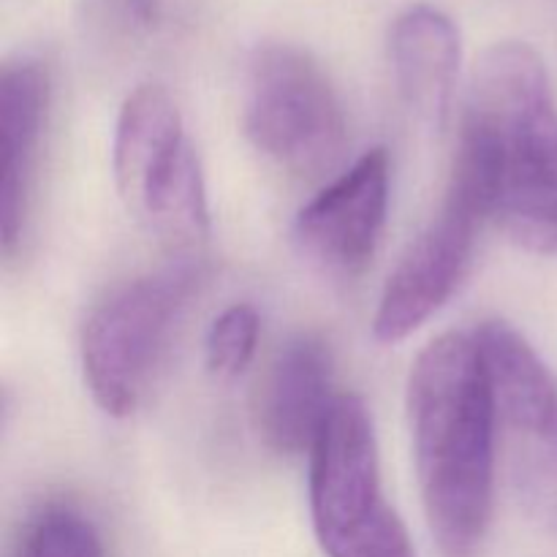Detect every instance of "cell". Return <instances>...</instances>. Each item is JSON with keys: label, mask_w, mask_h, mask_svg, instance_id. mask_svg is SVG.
<instances>
[{"label": "cell", "mask_w": 557, "mask_h": 557, "mask_svg": "<svg viewBox=\"0 0 557 557\" xmlns=\"http://www.w3.org/2000/svg\"><path fill=\"white\" fill-rule=\"evenodd\" d=\"M449 177L487 205L511 243L557 256V103L533 47L504 41L479 60Z\"/></svg>", "instance_id": "obj_1"}, {"label": "cell", "mask_w": 557, "mask_h": 557, "mask_svg": "<svg viewBox=\"0 0 557 557\" xmlns=\"http://www.w3.org/2000/svg\"><path fill=\"white\" fill-rule=\"evenodd\" d=\"M408 422L428 525L446 557H473L487 536L495 413L476 335L435 337L408 379Z\"/></svg>", "instance_id": "obj_2"}, {"label": "cell", "mask_w": 557, "mask_h": 557, "mask_svg": "<svg viewBox=\"0 0 557 557\" xmlns=\"http://www.w3.org/2000/svg\"><path fill=\"white\" fill-rule=\"evenodd\" d=\"M112 172L125 207L174 250L194 256L210 232L205 177L163 87L141 85L125 98L114 125Z\"/></svg>", "instance_id": "obj_3"}, {"label": "cell", "mask_w": 557, "mask_h": 557, "mask_svg": "<svg viewBox=\"0 0 557 557\" xmlns=\"http://www.w3.org/2000/svg\"><path fill=\"white\" fill-rule=\"evenodd\" d=\"M310 517L326 557H417L381 484L368 406L341 395L310 451Z\"/></svg>", "instance_id": "obj_4"}, {"label": "cell", "mask_w": 557, "mask_h": 557, "mask_svg": "<svg viewBox=\"0 0 557 557\" xmlns=\"http://www.w3.org/2000/svg\"><path fill=\"white\" fill-rule=\"evenodd\" d=\"M196 256L136 277L90 313L82 335V370L92 400L109 417H131L152 384L169 335L201 281Z\"/></svg>", "instance_id": "obj_5"}, {"label": "cell", "mask_w": 557, "mask_h": 557, "mask_svg": "<svg viewBox=\"0 0 557 557\" xmlns=\"http://www.w3.org/2000/svg\"><path fill=\"white\" fill-rule=\"evenodd\" d=\"M476 343L511 487L533 520L557 531V375L506 321H484Z\"/></svg>", "instance_id": "obj_6"}, {"label": "cell", "mask_w": 557, "mask_h": 557, "mask_svg": "<svg viewBox=\"0 0 557 557\" xmlns=\"http://www.w3.org/2000/svg\"><path fill=\"white\" fill-rule=\"evenodd\" d=\"M250 145L294 174H324L346 150V114L319 60L294 44H264L245 76Z\"/></svg>", "instance_id": "obj_7"}, {"label": "cell", "mask_w": 557, "mask_h": 557, "mask_svg": "<svg viewBox=\"0 0 557 557\" xmlns=\"http://www.w3.org/2000/svg\"><path fill=\"white\" fill-rule=\"evenodd\" d=\"M484 221V201L449 180L438 215L408 245L381 292L373 319L381 343L406 341L449 302L471 267Z\"/></svg>", "instance_id": "obj_8"}, {"label": "cell", "mask_w": 557, "mask_h": 557, "mask_svg": "<svg viewBox=\"0 0 557 557\" xmlns=\"http://www.w3.org/2000/svg\"><path fill=\"white\" fill-rule=\"evenodd\" d=\"M389 210V152L368 150L299 210L292 237L315 270L354 277L370 264Z\"/></svg>", "instance_id": "obj_9"}, {"label": "cell", "mask_w": 557, "mask_h": 557, "mask_svg": "<svg viewBox=\"0 0 557 557\" xmlns=\"http://www.w3.org/2000/svg\"><path fill=\"white\" fill-rule=\"evenodd\" d=\"M337 397L330 346L315 335L292 337L259 386V435L275 455H310Z\"/></svg>", "instance_id": "obj_10"}, {"label": "cell", "mask_w": 557, "mask_h": 557, "mask_svg": "<svg viewBox=\"0 0 557 557\" xmlns=\"http://www.w3.org/2000/svg\"><path fill=\"white\" fill-rule=\"evenodd\" d=\"M47 112V69L33 58L5 63L0 74V243L5 253L25 232Z\"/></svg>", "instance_id": "obj_11"}, {"label": "cell", "mask_w": 557, "mask_h": 557, "mask_svg": "<svg viewBox=\"0 0 557 557\" xmlns=\"http://www.w3.org/2000/svg\"><path fill=\"white\" fill-rule=\"evenodd\" d=\"M460 30L435 5H411L389 30V63L406 107L430 128H444L460 76Z\"/></svg>", "instance_id": "obj_12"}, {"label": "cell", "mask_w": 557, "mask_h": 557, "mask_svg": "<svg viewBox=\"0 0 557 557\" xmlns=\"http://www.w3.org/2000/svg\"><path fill=\"white\" fill-rule=\"evenodd\" d=\"M261 321L253 305L237 302L215 315L205 341L207 370L215 379H237L253 359L259 346Z\"/></svg>", "instance_id": "obj_13"}, {"label": "cell", "mask_w": 557, "mask_h": 557, "mask_svg": "<svg viewBox=\"0 0 557 557\" xmlns=\"http://www.w3.org/2000/svg\"><path fill=\"white\" fill-rule=\"evenodd\" d=\"M25 557H107L96 525L74 509H49L33 522Z\"/></svg>", "instance_id": "obj_14"}]
</instances>
